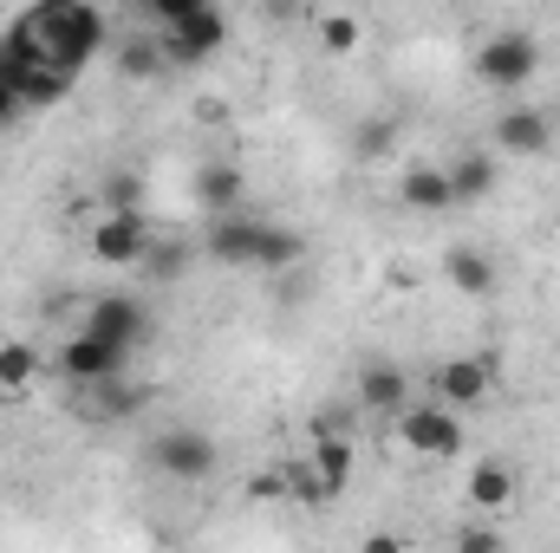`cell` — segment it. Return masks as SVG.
<instances>
[{
  "mask_svg": "<svg viewBox=\"0 0 560 553\" xmlns=\"http://www.w3.org/2000/svg\"><path fill=\"white\" fill-rule=\"evenodd\" d=\"M105 13L92 0H33L0 33V79L20 92V105H59L66 85L98 59Z\"/></svg>",
  "mask_w": 560,
  "mask_h": 553,
  "instance_id": "obj_1",
  "label": "cell"
},
{
  "mask_svg": "<svg viewBox=\"0 0 560 553\" xmlns=\"http://www.w3.org/2000/svg\"><path fill=\"white\" fill-rule=\"evenodd\" d=\"M398 443H405L411 456L450 462V456H463L469 430H463V411H450L443 398H423V404H405V411H398Z\"/></svg>",
  "mask_w": 560,
  "mask_h": 553,
  "instance_id": "obj_2",
  "label": "cell"
},
{
  "mask_svg": "<svg viewBox=\"0 0 560 553\" xmlns=\"http://www.w3.org/2000/svg\"><path fill=\"white\" fill-rule=\"evenodd\" d=\"M535 72H541V39L535 33H489L476 46V79L489 92H522V85H535Z\"/></svg>",
  "mask_w": 560,
  "mask_h": 553,
  "instance_id": "obj_3",
  "label": "cell"
},
{
  "mask_svg": "<svg viewBox=\"0 0 560 553\" xmlns=\"http://www.w3.org/2000/svg\"><path fill=\"white\" fill-rule=\"evenodd\" d=\"M150 242H156V228H150L143 209H105L92 222V261L98 268H143Z\"/></svg>",
  "mask_w": 560,
  "mask_h": 553,
  "instance_id": "obj_4",
  "label": "cell"
},
{
  "mask_svg": "<svg viewBox=\"0 0 560 553\" xmlns=\"http://www.w3.org/2000/svg\"><path fill=\"white\" fill-rule=\"evenodd\" d=\"M430 398H443L450 411H482V404L495 398V358H489V352H456V358H443L436 378H430Z\"/></svg>",
  "mask_w": 560,
  "mask_h": 553,
  "instance_id": "obj_5",
  "label": "cell"
},
{
  "mask_svg": "<svg viewBox=\"0 0 560 553\" xmlns=\"http://www.w3.org/2000/svg\"><path fill=\"white\" fill-rule=\"evenodd\" d=\"M150 462H156L170 482H202V475H215V436L196 430V423H176V430H163V436L150 443Z\"/></svg>",
  "mask_w": 560,
  "mask_h": 553,
  "instance_id": "obj_6",
  "label": "cell"
},
{
  "mask_svg": "<svg viewBox=\"0 0 560 553\" xmlns=\"http://www.w3.org/2000/svg\"><path fill=\"white\" fill-rule=\"evenodd\" d=\"M156 39H163V59H170V66H209V59L229 46V13L209 0L202 13H189L183 26H170V33H156Z\"/></svg>",
  "mask_w": 560,
  "mask_h": 553,
  "instance_id": "obj_7",
  "label": "cell"
},
{
  "mask_svg": "<svg viewBox=\"0 0 560 553\" xmlns=\"http://www.w3.org/2000/svg\"><path fill=\"white\" fill-rule=\"evenodd\" d=\"M125 365H131V345H118V339H105V332H92V326H79V332L66 339V352H59V372H66L72 385L125 378Z\"/></svg>",
  "mask_w": 560,
  "mask_h": 553,
  "instance_id": "obj_8",
  "label": "cell"
},
{
  "mask_svg": "<svg viewBox=\"0 0 560 553\" xmlns=\"http://www.w3.org/2000/svg\"><path fill=\"white\" fill-rule=\"evenodd\" d=\"M489 150L495 156H548L555 150V118L541 105H509L495 125H489Z\"/></svg>",
  "mask_w": 560,
  "mask_h": 553,
  "instance_id": "obj_9",
  "label": "cell"
},
{
  "mask_svg": "<svg viewBox=\"0 0 560 553\" xmlns=\"http://www.w3.org/2000/svg\"><path fill=\"white\" fill-rule=\"evenodd\" d=\"M79 326H92V332H105V339H118V345H131L138 352L143 332H150V306H143L138 293H98L92 306H85V319Z\"/></svg>",
  "mask_w": 560,
  "mask_h": 553,
  "instance_id": "obj_10",
  "label": "cell"
},
{
  "mask_svg": "<svg viewBox=\"0 0 560 553\" xmlns=\"http://www.w3.org/2000/svg\"><path fill=\"white\" fill-rule=\"evenodd\" d=\"M261 242H268V222H248V215H215L209 228V261H229V268H255L261 261Z\"/></svg>",
  "mask_w": 560,
  "mask_h": 553,
  "instance_id": "obj_11",
  "label": "cell"
},
{
  "mask_svg": "<svg viewBox=\"0 0 560 553\" xmlns=\"http://www.w3.org/2000/svg\"><path fill=\"white\" fill-rule=\"evenodd\" d=\"M398 202H405L411 215H443V209H456L450 169H443V163H411V169L398 176Z\"/></svg>",
  "mask_w": 560,
  "mask_h": 553,
  "instance_id": "obj_12",
  "label": "cell"
},
{
  "mask_svg": "<svg viewBox=\"0 0 560 553\" xmlns=\"http://www.w3.org/2000/svg\"><path fill=\"white\" fill-rule=\"evenodd\" d=\"M443 280H450L463 299H489V293H495V261H489L476 242H456V248H443Z\"/></svg>",
  "mask_w": 560,
  "mask_h": 553,
  "instance_id": "obj_13",
  "label": "cell"
},
{
  "mask_svg": "<svg viewBox=\"0 0 560 553\" xmlns=\"http://www.w3.org/2000/svg\"><path fill=\"white\" fill-rule=\"evenodd\" d=\"M450 169V189H456V202H489L495 196V183H502V156L495 150H463L456 163H443Z\"/></svg>",
  "mask_w": 560,
  "mask_h": 553,
  "instance_id": "obj_14",
  "label": "cell"
},
{
  "mask_svg": "<svg viewBox=\"0 0 560 553\" xmlns=\"http://www.w3.org/2000/svg\"><path fill=\"white\" fill-rule=\"evenodd\" d=\"M359 404H365V411H385V416H398L405 404H411V378H405L398 365H385V358H372V365L359 372Z\"/></svg>",
  "mask_w": 560,
  "mask_h": 553,
  "instance_id": "obj_15",
  "label": "cell"
},
{
  "mask_svg": "<svg viewBox=\"0 0 560 553\" xmlns=\"http://www.w3.org/2000/svg\"><path fill=\"white\" fill-rule=\"evenodd\" d=\"M33 385H39V345H26V339H0V404L33 398Z\"/></svg>",
  "mask_w": 560,
  "mask_h": 553,
  "instance_id": "obj_16",
  "label": "cell"
},
{
  "mask_svg": "<svg viewBox=\"0 0 560 553\" xmlns=\"http://www.w3.org/2000/svg\"><path fill=\"white\" fill-rule=\"evenodd\" d=\"M306 462H313V475H319V489H326L332 502L352 489V443H346V436H319V443L306 449Z\"/></svg>",
  "mask_w": 560,
  "mask_h": 553,
  "instance_id": "obj_17",
  "label": "cell"
},
{
  "mask_svg": "<svg viewBox=\"0 0 560 553\" xmlns=\"http://www.w3.org/2000/svg\"><path fill=\"white\" fill-rule=\"evenodd\" d=\"M313 33H319V46H326L332 59H352V52L365 46V20H359L352 7H326V13L313 20Z\"/></svg>",
  "mask_w": 560,
  "mask_h": 553,
  "instance_id": "obj_18",
  "label": "cell"
},
{
  "mask_svg": "<svg viewBox=\"0 0 560 553\" xmlns=\"http://www.w3.org/2000/svg\"><path fill=\"white\" fill-rule=\"evenodd\" d=\"M469 502H476L482 515H502V508L515 502V469H509V462H476V469H469Z\"/></svg>",
  "mask_w": 560,
  "mask_h": 553,
  "instance_id": "obj_19",
  "label": "cell"
},
{
  "mask_svg": "<svg viewBox=\"0 0 560 553\" xmlns=\"http://www.w3.org/2000/svg\"><path fill=\"white\" fill-rule=\"evenodd\" d=\"M196 202L215 209V215H229V209L242 202V169H235V163H209V169H196Z\"/></svg>",
  "mask_w": 560,
  "mask_h": 553,
  "instance_id": "obj_20",
  "label": "cell"
},
{
  "mask_svg": "<svg viewBox=\"0 0 560 553\" xmlns=\"http://www.w3.org/2000/svg\"><path fill=\"white\" fill-rule=\"evenodd\" d=\"M306 255V242L293 235V228H268V242H261V261L255 268H293Z\"/></svg>",
  "mask_w": 560,
  "mask_h": 553,
  "instance_id": "obj_21",
  "label": "cell"
},
{
  "mask_svg": "<svg viewBox=\"0 0 560 553\" xmlns=\"http://www.w3.org/2000/svg\"><path fill=\"white\" fill-rule=\"evenodd\" d=\"M118 66H125V79H150L156 66H170V59H163V39H156V46H150V39H131Z\"/></svg>",
  "mask_w": 560,
  "mask_h": 553,
  "instance_id": "obj_22",
  "label": "cell"
},
{
  "mask_svg": "<svg viewBox=\"0 0 560 553\" xmlns=\"http://www.w3.org/2000/svg\"><path fill=\"white\" fill-rule=\"evenodd\" d=\"M209 0H143V13L156 20V33H170V26H183L189 13H202Z\"/></svg>",
  "mask_w": 560,
  "mask_h": 553,
  "instance_id": "obj_23",
  "label": "cell"
},
{
  "mask_svg": "<svg viewBox=\"0 0 560 553\" xmlns=\"http://www.w3.org/2000/svg\"><path fill=\"white\" fill-rule=\"evenodd\" d=\"M105 209H143V183L138 176H112L105 183Z\"/></svg>",
  "mask_w": 560,
  "mask_h": 553,
  "instance_id": "obj_24",
  "label": "cell"
},
{
  "mask_svg": "<svg viewBox=\"0 0 560 553\" xmlns=\"http://www.w3.org/2000/svg\"><path fill=\"white\" fill-rule=\"evenodd\" d=\"M456 548H469V553H495V548H502V534H495V528H463V534H456Z\"/></svg>",
  "mask_w": 560,
  "mask_h": 553,
  "instance_id": "obj_25",
  "label": "cell"
},
{
  "mask_svg": "<svg viewBox=\"0 0 560 553\" xmlns=\"http://www.w3.org/2000/svg\"><path fill=\"white\" fill-rule=\"evenodd\" d=\"M378 150H392V125H372L365 131V156H378Z\"/></svg>",
  "mask_w": 560,
  "mask_h": 553,
  "instance_id": "obj_26",
  "label": "cell"
}]
</instances>
